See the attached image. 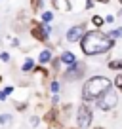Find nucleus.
I'll list each match as a JSON object with an SVG mask.
<instances>
[{"label":"nucleus","instance_id":"nucleus-14","mask_svg":"<svg viewBox=\"0 0 122 129\" xmlns=\"http://www.w3.org/2000/svg\"><path fill=\"white\" fill-rule=\"evenodd\" d=\"M36 61L33 59V57H27V59L23 61V64H21V72H25V74H29V72H33L34 70V67H36Z\"/></svg>","mask_w":122,"mask_h":129},{"label":"nucleus","instance_id":"nucleus-18","mask_svg":"<svg viewBox=\"0 0 122 129\" xmlns=\"http://www.w3.org/2000/svg\"><path fill=\"white\" fill-rule=\"evenodd\" d=\"M44 10V0H31V12L33 13H40Z\"/></svg>","mask_w":122,"mask_h":129},{"label":"nucleus","instance_id":"nucleus-23","mask_svg":"<svg viewBox=\"0 0 122 129\" xmlns=\"http://www.w3.org/2000/svg\"><path fill=\"white\" fill-rule=\"evenodd\" d=\"M13 106H15V110H17V112H25V110H27L29 108V103L27 101H25V103H13Z\"/></svg>","mask_w":122,"mask_h":129},{"label":"nucleus","instance_id":"nucleus-12","mask_svg":"<svg viewBox=\"0 0 122 129\" xmlns=\"http://www.w3.org/2000/svg\"><path fill=\"white\" fill-rule=\"evenodd\" d=\"M48 67H50V70H52V76H53V78H59V76H61V67H63V63H61L59 55L53 57L52 63H50Z\"/></svg>","mask_w":122,"mask_h":129},{"label":"nucleus","instance_id":"nucleus-17","mask_svg":"<svg viewBox=\"0 0 122 129\" xmlns=\"http://www.w3.org/2000/svg\"><path fill=\"white\" fill-rule=\"evenodd\" d=\"M40 21L44 25H52V21H53V12L52 10H42L40 12Z\"/></svg>","mask_w":122,"mask_h":129},{"label":"nucleus","instance_id":"nucleus-21","mask_svg":"<svg viewBox=\"0 0 122 129\" xmlns=\"http://www.w3.org/2000/svg\"><path fill=\"white\" fill-rule=\"evenodd\" d=\"M113 87L122 91V72H116V76L113 78Z\"/></svg>","mask_w":122,"mask_h":129},{"label":"nucleus","instance_id":"nucleus-29","mask_svg":"<svg viewBox=\"0 0 122 129\" xmlns=\"http://www.w3.org/2000/svg\"><path fill=\"white\" fill-rule=\"evenodd\" d=\"M4 93H6V95H12V93H13V85H6V87H4Z\"/></svg>","mask_w":122,"mask_h":129},{"label":"nucleus","instance_id":"nucleus-33","mask_svg":"<svg viewBox=\"0 0 122 129\" xmlns=\"http://www.w3.org/2000/svg\"><path fill=\"white\" fill-rule=\"evenodd\" d=\"M31 49H33V48H29V46H21V51H23V53H29Z\"/></svg>","mask_w":122,"mask_h":129},{"label":"nucleus","instance_id":"nucleus-37","mask_svg":"<svg viewBox=\"0 0 122 129\" xmlns=\"http://www.w3.org/2000/svg\"><path fill=\"white\" fill-rule=\"evenodd\" d=\"M65 129H78V127H65Z\"/></svg>","mask_w":122,"mask_h":129},{"label":"nucleus","instance_id":"nucleus-13","mask_svg":"<svg viewBox=\"0 0 122 129\" xmlns=\"http://www.w3.org/2000/svg\"><path fill=\"white\" fill-rule=\"evenodd\" d=\"M52 8L57 12H71V2L69 0H52Z\"/></svg>","mask_w":122,"mask_h":129},{"label":"nucleus","instance_id":"nucleus-28","mask_svg":"<svg viewBox=\"0 0 122 129\" xmlns=\"http://www.w3.org/2000/svg\"><path fill=\"white\" fill-rule=\"evenodd\" d=\"M84 2H86V4H84V10H92V8L95 6L94 0H84Z\"/></svg>","mask_w":122,"mask_h":129},{"label":"nucleus","instance_id":"nucleus-8","mask_svg":"<svg viewBox=\"0 0 122 129\" xmlns=\"http://www.w3.org/2000/svg\"><path fill=\"white\" fill-rule=\"evenodd\" d=\"M86 32H88V23H86V21L76 23V25H73V27L65 32V40L69 42V44H78Z\"/></svg>","mask_w":122,"mask_h":129},{"label":"nucleus","instance_id":"nucleus-35","mask_svg":"<svg viewBox=\"0 0 122 129\" xmlns=\"http://www.w3.org/2000/svg\"><path fill=\"white\" fill-rule=\"evenodd\" d=\"M116 19H122V6H120V10H118V13H116Z\"/></svg>","mask_w":122,"mask_h":129},{"label":"nucleus","instance_id":"nucleus-5","mask_svg":"<svg viewBox=\"0 0 122 129\" xmlns=\"http://www.w3.org/2000/svg\"><path fill=\"white\" fill-rule=\"evenodd\" d=\"M94 121V110L88 103H82L76 106V127L78 129H90Z\"/></svg>","mask_w":122,"mask_h":129},{"label":"nucleus","instance_id":"nucleus-2","mask_svg":"<svg viewBox=\"0 0 122 129\" xmlns=\"http://www.w3.org/2000/svg\"><path fill=\"white\" fill-rule=\"evenodd\" d=\"M111 87H113V80L103 76V74L88 78V80L84 82V85H82V103H88L90 105V103L95 101L97 97H101L105 91H109Z\"/></svg>","mask_w":122,"mask_h":129},{"label":"nucleus","instance_id":"nucleus-27","mask_svg":"<svg viewBox=\"0 0 122 129\" xmlns=\"http://www.w3.org/2000/svg\"><path fill=\"white\" fill-rule=\"evenodd\" d=\"M38 121H40V118L38 116H31V120H29V123H31V127H36Z\"/></svg>","mask_w":122,"mask_h":129},{"label":"nucleus","instance_id":"nucleus-32","mask_svg":"<svg viewBox=\"0 0 122 129\" xmlns=\"http://www.w3.org/2000/svg\"><path fill=\"white\" fill-rule=\"evenodd\" d=\"M57 103H59V95L55 93V95L52 97V105H57Z\"/></svg>","mask_w":122,"mask_h":129},{"label":"nucleus","instance_id":"nucleus-24","mask_svg":"<svg viewBox=\"0 0 122 129\" xmlns=\"http://www.w3.org/2000/svg\"><path fill=\"white\" fill-rule=\"evenodd\" d=\"M6 40L10 42V46H12V48H21V42H19V38H17V36H8Z\"/></svg>","mask_w":122,"mask_h":129},{"label":"nucleus","instance_id":"nucleus-15","mask_svg":"<svg viewBox=\"0 0 122 129\" xmlns=\"http://www.w3.org/2000/svg\"><path fill=\"white\" fill-rule=\"evenodd\" d=\"M90 25L94 28H101L103 25H105V15H99V13H95V15L90 17Z\"/></svg>","mask_w":122,"mask_h":129},{"label":"nucleus","instance_id":"nucleus-39","mask_svg":"<svg viewBox=\"0 0 122 129\" xmlns=\"http://www.w3.org/2000/svg\"><path fill=\"white\" fill-rule=\"evenodd\" d=\"M118 2H120V6H122V0H118Z\"/></svg>","mask_w":122,"mask_h":129},{"label":"nucleus","instance_id":"nucleus-25","mask_svg":"<svg viewBox=\"0 0 122 129\" xmlns=\"http://www.w3.org/2000/svg\"><path fill=\"white\" fill-rule=\"evenodd\" d=\"M12 123V114H0V125Z\"/></svg>","mask_w":122,"mask_h":129},{"label":"nucleus","instance_id":"nucleus-16","mask_svg":"<svg viewBox=\"0 0 122 129\" xmlns=\"http://www.w3.org/2000/svg\"><path fill=\"white\" fill-rule=\"evenodd\" d=\"M107 69L114 72H122V59H111L107 61Z\"/></svg>","mask_w":122,"mask_h":129},{"label":"nucleus","instance_id":"nucleus-6","mask_svg":"<svg viewBox=\"0 0 122 129\" xmlns=\"http://www.w3.org/2000/svg\"><path fill=\"white\" fill-rule=\"evenodd\" d=\"M44 123L48 125L50 129H63V116H61V106H57V105H52L48 110H46V114H44Z\"/></svg>","mask_w":122,"mask_h":129},{"label":"nucleus","instance_id":"nucleus-11","mask_svg":"<svg viewBox=\"0 0 122 129\" xmlns=\"http://www.w3.org/2000/svg\"><path fill=\"white\" fill-rule=\"evenodd\" d=\"M59 59H61V63L65 64V67H71V64H74L76 63V55H74L73 51H69V49H63L61 51V55H59Z\"/></svg>","mask_w":122,"mask_h":129},{"label":"nucleus","instance_id":"nucleus-31","mask_svg":"<svg viewBox=\"0 0 122 129\" xmlns=\"http://www.w3.org/2000/svg\"><path fill=\"white\" fill-rule=\"evenodd\" d=\"M6 99H8V95L4 93V89H0V103H2V101H6Z\"/></svg>","mask_w":122,"mask_h":129},{"label":"nucleus","instance_id":"nucleus-20","mask_svg":"<svg viewBox=\"0 0 122 129\" xmlns=\"http://www.w3.org/2000/svg\"><path fill=\"white\" fill-rule=\"evenodd\" d=\"M48 87H50V91L53 93V95H59V89H61V84H59V80H57V78H52V82H50L48 84Z\"/></svg>","mask_w":122,"mask_h":129},{"label":"nucleus","instance_id":"nucleus-26","mask_svg":"<svg viewBox=\"0 0 122 129\" xmlns=\"http://www.w3.org/2000/svg\"><path fill=\"white\" fill-rule=\"evenodd\" d=\"M0 61H2V63H10V61H12V55H10L8 51H0Z\"/></svg>","mask_w":122,"mask_h":129},{"label":"nucleus","instance_id":"nucleus-38","mask_svg":"<svg viewBox=\"0 0 122 129\" xmlns=\"http://www.w3.org/2000/svg\"><path fill=\"white\" fill-rule=\"evenodd\" d=\"M2 80H4V78H2V76H0V84H2Z\"/></svg>","mask_w":122,"mask_h":129},{"label":"nucleus","instance_id":"nucleus-7","mask_svg":"<svg viewBox=\"0 0 122 129\" xmlns=\"http://www.w3.org/2000/svg\"><path fill=\"white\" fill-rule=\"evenodd\" d=\"M95 103H97V108L99 110H103V112H111V110H114V108H116V105H118V93L111 87L109 91H105L101 97H97Z\"/></svg>","mask_w":122,"mask_h":129},{"label":"nucleus","instance_id":"nucleus-36","mask_svg":"<svg viewBox=\"0 0 122 129\" xmlns=\"http://www.w3.org/2000/svg\"><path fill=\"white\" fill-rule=\"evenodd\" d=\"M92 129H107V127H101V125H97V127H92Z\"/></svg>","mask_w":122,"mask_h":129},{"label":"nucleus","instance_id":"nucleus-34","mask_svg":"<svg viewBox=\"0 0 122 129\" xmlns=\"http://www.w3.org/2000/svg\"><path fill=\"white\" fill-rule=\"evenodd\" d=\"M94 2H95V4H109L111 0H94Z\"/></svg>","mask_w":122,"mask_h":129},{"label":"nucleus","instance_id":"nucleus-10","mask_svg":"<svg viewBox=\"0 0 122 129\" xmlns=\"http://www.w3.org/2000/svg\"><path fill=\"white\" fill-rule=\"evenodd\" d=\"M52 59H53V49L44 48L40 53H38V59H36V63H38V64H44V67H48V64L52 63Z\"/></svg>","mask_w":122,"mask_h":129},{"label":"nucleus","instance_id":"nucleus-9","mask_svg":"<svg viewBox=\"0 0 122 129\" xmlns=\"http://www.w3.org/2000/svg\"><path fill=\"white\" fill-rule=\"evenodd\" d=\"M27 27H29L27 12H25V10H21V12L17 13L15 21H13V30H15V32H23V30H27Z\"/></svg>","mask_w":122,"mask_h":129},{"label":"nucleus","instance_id":"nucleus-4","mask_svg":"<svg viewBox=\"0 0 122 129\" xmlns=\"http://www.w3.org/2000/svg\"><path fill=\"white\" fill-rule=\"evenodd\" d=\"M86 72H88V67H86L84 61H76L74 64H71V67H67L65 72L61 74V80L63 82H78L82 80V78L86 76Z\"/></svg>","mask_w":122,"mask_h":129},{"label":"nucleus","instance_id":"nucleus-30","mask_svg":"<svg viewBox=\"0 0 122 129\" xmlns=\"http://www.w3.org/2000/svg\"><path fill=\"white\" fill-rule=\"evenodd\" d=\"M114 19H116V15H107V17H105V23L111 25V23H114Z\"/></svg>","mask_w":122,"mask_h":129},{"label":"nucleus","instance_id":"nucleus-1","mask_svg":"<svg viewBox=\"0 0 122 129\" xmlns=\"http://www.w3.org/2000/svg\"><path fill=\"white\" fill-rule=\"evenodd\" d=\"M78 44H80V49H82V53H84L86 57H97V55L109 53L111 49L114 48L116 40H113L101 28L92 27V28H88V32L82 36V40L78 42Z\"/></svg>","mask_w":122,"mask_h":129},{"label":"nucleus","instance_id":"nucleus-19","mask_svg":"<svg viewBox=\"0 0 122 129\" xmlns=\"http://www.w3.org/2000/svg\"><path fill=\"white\" fill-rule=\"evenodd\" d=\"M73 108H74V106L73 105H71V103H67V105H63V106H61V116H63V120H69V116H71V112H73Z\"/></svg>","mask_w":122,"mask_h":129},{"label":"nucleus","instance_id":"nucleus-3","mask_svg":"<svg viewBox=\"0 0 122 129\" xmlns=\"http://www.w3.org/2000/svg\"><path fill=\"white\" fill-rule=\"evenodd\" d=\"M29 34H31V38L33 40H36L38 44H50V32L46 30V25L42 23L40 19H34V17H31L29 19V27H27Z\"/></svg>","mask_w":122,"mask_h":129},{"label":"nucleus","instance_id":"nucleus-22","mask_svg":"<svg viewBox=\"0 0 122 129\" xmlns=\"http://www.w3.org/2000/svg\"><path fill=\"white\" fill-rule=\"evenodd\" d=\"M107 34H109L113 40H118V38H122V27H114L113 30H109Z\"/></svg>","mask_w":122,"mask_h":129}]
</instances>
